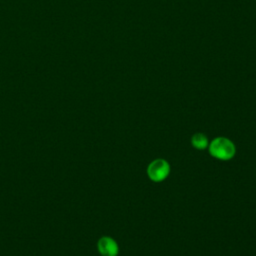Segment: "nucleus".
Segmentation results:
<instances>
[{"label": "nucleus", "instance_id": "1", "mask_svg": "<svg viewBox=\"0 0 256 256\" xmlns=\"http://www.w3.org/2000/svg\"><path fill=\"white\" fill-rule=\"evenodd\" d=\"M207 150L211 157L220 161H229L236 155V145L231 139L225 136L213 138L209 142Z\"/></svg>", "mask_w": 256, "mask_h": 256}, {"label": "nucleus", "instance_id": "4", "mask_svg": "<svg viewBox=\"0 0 256 256\" xmlns=\"http://www.w3.org/2000/svg\"><path fill=\"white\" fill-rule=\"evenodd\" d=\"M190 142H191V145L194 149L203 151V150H206L208 148V145H209L210 141H209L207 135H205L204 133L196 132L191 136Z\"/></svg>", "mask_w": 256, "mask_h": 256}, {"label": "nucleus", "instance_id": "3", "mask_svg": "<svg viewBox=\"0 0 256 256\" xmlns=\"http://www.w3.org/2000/svg\"><path fill=\"white\" fill-rule=\"evenodd\" d=\"M97 249L102 256H117L119 254V245L110 236L101 237L97 242Z\"/></svg>", "mask_w": 256, "mask_h": 256}, {"label": "nucleus", "instance_id": "2", "mask_svg": "<svg viewBox=\"0 0 256 256\" xmlns=\"http://www.w3.org/2000/svg\"><path fill=\"white\" fill-rule=\"evenodd\" d=\"M171 172L170 163L164 158H156L152 160L146 169L148 178L155 183L165 181Z\"/></svg>", "mask_w": 256, "mask_h": 256}]
</instances>
